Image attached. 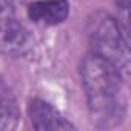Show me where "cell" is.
<instances>
[{"label":"cell","mask_w":131,"mask_h":131,"mask_svg":"<svg viewBox=\"0 0 131 131\" xmlns=\"http://www.w3.org/2000/svg\"><path fill=\"white\" fill-rule=\"evenodd\" d=\"M86 31L91 52L111 62L120 74L126 77L129 73V49L120 23L110 14L99 11L88 20Z\"/></svg>","instance_id":"cell-2"},{"label":"cell","mask_w":131,"mask_h":131,"mask_svg":"<svg viewBox=\"0 0 131 131\" xmlns=\"http://www.w3.org/2000/svg\"><path fill=\"white\" fill-rule=\"evenodd\" d=\"M28 0H8V3L14 8V6H19V5H23V3H26Z\"/></svg>","instance_id":"cell-7"},{"label":"cell","mask_w":131,"mask_h":131,"mask_svg":"<svg viewBox=\"0 0 131 131\" xmlns=\"http://www.w3.org/2000/svg\"><path fill=\"white\" fill-rule=\"evenodd\" d=\"M32 48V37L23 23L16 17L9 3L0 2V52L20 57Z\"/></svg>","instance_id":"cell-3"},{"label":"cell","mask_w":131,"mask_h":131,"mask_svg":"<svg viewBox=\"0 0 131 131\" xmlns=\"http://www.w3.org/2000/svg\"><path fill=\"white\" fill-rule=\"evenodd\" d=\"M70 5L67 0H36L28 6V16L34 23L59 25L67 20Z\"/></svg>","instance_id":"cell-5"},{"label":"cell","mask_w":131,"mask_h":131,"mask_svg":"<svg viewBox=\"0 0 131 131\" xmlns=\"http://www.w3.org/2000/svg\"><path fill=\"white\" fill-rule=\"evenodd\" d=\"M28 114H29L32 128L37 129V131H45V129H74L76 128L51 103H48V102H45L42 99H34V100L29 102Z\"/></svg>","instance_id":"cell-4"},{"label":"cell","mask_w":131,"mask_h":131,"mask_svg":"<svg viewBox=\"0 0 131 131\" xmlns=\"http://www.w3.org/2000/svg\"><path fill=\"white\" fill-rule=\"evenodd\" d=\"M82 85L88 105L100 126H111L122 120L125 111L123 76L106 59L88 52L80 67Z\"/></svg>","instance_id":"cell-1"},{"label":"cell","mask_w":131,"mask_h":131,"mask_svg":"<svg viewBox=\"0 0 131 131\" xmlns=\"http://www.w3.org/2000/svg\"><path fill=\"white\" fill-rule=\"evenodd\" d=\"M19 122V108L16 100L6 93L0 94V129H14Z\"/></svg>","instance_id":"cell-6"}]
</instances>
